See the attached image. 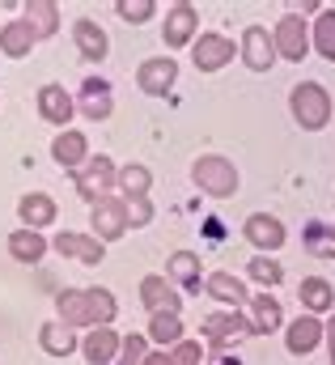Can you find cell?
<instances>
[{
    "instance_id": "obj_37",
    "label": "cell",
    "mask_w": 335,
    "mask_h": 365,
    "mask_svg": "<svg viewBox=\"0 0 335 365\" xmlns=\"http://www.w3.org/2000/svg\"><path fill=\"white\" fill-rule=\"evenodd\" d=\"M170 361L174 365H200L204 361V349H200V340H178L174 349H166Z\"/></svg>"
},
{
    "instance_id": "obj_15",
    "label": "cell",
    "mask_w": 335,
    "mask_h": 365,
    "mask_svg": "<svg viewBox=\"0 0 335 365\" xmlns=\"http://www.w3.org/2000/svg\"><path fill=\"white\" fill-rule=\"evenodd\" d=\"M200 30V9L195 4H174L166 9V26H162V43L166 47H187Z\"/></svg>"
},
{
    "instance_id": "obj_28",
    "label": "cell",
    "mask_w": 335,
    "mask_h": 365,
    "mask_svg": "<svg viewBox=\"0 0 335 365\" xmlns=\"http://www.w3.org/2000/svg\"><path fill=\"white\" fill-rule=\"evenodd\" d=\"M26 21H30V30H34L38 43H43V38H51V34L60 30V4H56V0H30V4H26Z\"/></svg>"
},
{
    "instance_id": "obj_33",
    "label": "cell",
    "mask_w": 335,
    "mask_h": 365,
    "mask_svg": "<svg viewBox=\"0 0 335 365\" xmlns=\"http://www.w3.org/2000/svg\"><path fill=\"white\" fill-rule=\"evenodd\" d=\"M302 238H306V251H310V255H319V259H335V225L310 221Z\"/></svg>"
},
{
    "instance_id": "obj_38",
    "label": "cell",
    "mask_w": 335,
    "mask_h": 365,
    "mask_svg": "<svg viewBox=\"0 0 335 365\" xmlns=\"http://www.w3.org/2000/svg\"><path fill=\"white\" fill-rule=\"evenodd\" d=\"M153 221V200H128V225H149Z\"/></svg>"
},
{
    "instance_id": "obj_12",
    "label": "cell",
    "mask_w": 335,
    "mask_h": 365,
    "mask_svg": "<svg viewBox=\"0 0 335 365\" xmlns=\"http://www.w3.org/2000/svg\"><path fill=\"white\" fill-rule=\"evenodd\" d=\"M38 115L47 119V123H56L60 132L77 119V98L64 90V86H56V81H47L43 90H38Z\"/></svg>"
},
{
    "instance_id": "obj_10",
    "label": "cell",
    "mask_w": 335,
    "mask_h": 365,
    "mask_svg": "<svg viewBox=\"0 0 335 365\" xmlns=\"http://www.w3.org/2000/svg\"><path fill=\"white\" fill-rule=\"evenodd\" d=\"M242 238L251 242L254 251H280L284 247V238H289V230H284V221L280 217H272V212H251L247 217V225H242Z\"/></svg>"
},
{
    "instance_id": "obj_6",
    "label": "cell",
    "mask_w": 335,
    "mask_h": 365,
    "mask_svg": "<svg viewBox=\"0 0 335 365\" xmlns=\"http://www.w3.org/2000/svg\"><path fill=\"white\" fill-rule=\"evenodd\" d=\"M272 43H276V56L289 60V64H302L310 56V30L302 21V13H284L272 30Z\"/></svg>"
},
{
    "instance_id": "obj_31",
    "label": "cell",
    "mask_w": 335,
    "mask_h": 365,
    "mask_svg": "<svg viewBox=\"0 0 335 365\" xmlns=\"http://www.w3.org/2000/svg\"><path fill=\"white\" fill-rule=\"evenodd\" d=\"M149 187H153V175H149V166H123L119 170V195L123 200H149Z\"/></svg>"
},
{
    "instance_id": "obj_29",
    "label": "cell",
    "mask_w": 335,
    "mask_h": 365,
    "mask_svg": "<svg viewBox=\"0 0 335 365\" xmlns=\"http://www.w3.org/2000/svg\"><path fill=\"white\" fill-rule=\"evenodd\" d=\"M38 344H43V353H51V357H68V353L77 349V336H73V327H64L60 319H47V323L38 327Z\"/></svg>"
},
{
    "instance_id": "obj_8",
    "label": "cell",
    "mask_w": 335,
    "mask_h": 365,
    "mask_svg": "<svg viewBox=\"0 0 335 365\" xmlns=\"http://www.w3.org/2000/svg\"><path fill=\"white\" fill-rule=\"evenodd\" d=\"M174 81H178V60L174 56H149L140 68H136V86L149 93V98H166L174 90Z\"/></svg>"
},
{
    "instance_id": "obj_30",
    "label": "cell",
    "mask_w": 335,
    "mask_h": 365,
    "mask_svg": "<svg viewBox=\"0 0 335 365\" xmlns=\"http://www.w3.org/2000/svg\"><path fill=\"white\" fill-rule=\"evenodd\" d=\"M310 47H314L327 64H335V9H323V13H319V21H314V30H310Z\"/></svg>"
},
{
    "instance_id": "obj_36",
    "label": "cell",
    "mask_w": 335,
    "mask_h": 365,
    "mask_svg": "<svg viewBox=\"0 0 335 365\" xmlns=\"http://www.w3.org/2000/svg\"><path fill=\"white\" fill-rule=\"evenodd\" d=\"M115 13H119L123 21H132V26H145V21L158 13V4H153V0H119Z\"/></svg>"
},
{
    "instance_id": "obj_17",
    "label": "cell",
    "mask_w": 335,
    "mask_h": 365,
    "mask_svg": "<svg viewBox=\"0 0 335 365\" xmlns=\"http://www.w3.org/2000/svg\"><path fill=\"white\" fill-rule=\"evenodd\" d=\"M77 115L93 119V123H102V119H110V115H115V98H110V86H106L102 77H89V81L81 86Z\"/></svg>"
},
{
    "instance_id": "obj_11",
    "label": "cell",
    "mask_w": 335,
    "mask_h": 365,
    "mask_svg": "<svg viewBox=\"0 0 335 365\" xmlns=\"http://www.w3.org/2000/svg\"><path fill=\"white\" fill-rule=\"evenodd\" d=\"M238 56H242V64H247L251 73H267V68L280 60V56H276V43H272V34H267L263 26H247V30H242Z\"/></svg>"
},
{
    "instance_id": "obj_20",
    "label": "cell",
    "mask_w": 335,
    "mask_h": 365,
    "mask_svg": "<svg viewBox=\"0 0 335 365\" xmlns=\"http://www.w3.org/2000/svg\"><path fill=\"white\" fill-rule=\"evenodd\" d=\"M73 43H77V51H81L89 64H102L106 51H110V38H106V30H102L93 17H77V26H73Z\"/></svg>"
},
{
    "instance_id": "obj_7",
    "label": "cell",
    "mask_w": 335,
    "mask_h": 365,
    "mask_svg": "<svg viewBox=\"0 0 335 365\" xmlns=\"http://www.w3.org/2000/svg\"><path fill=\"white\" fill-rule=\"evenodd\" d=\"M200 336H204L217 353H225L230 344H238L242 336H251V323H247V314H238V310H217V314L200 319Z\"/></svg>"
},
{
    "instance_id": "obj_4",
    "label": "cell",
    "mask_w": 335,
    "mask_h": 365,
    "mask_svg": "<svg viewBox=\"0 0 335 365\" xmlns=\"http://www.w3.org/2000/svg\"><path fill=\"white\" fill-rule=\"evenodd\" d=\"M89 225L98 242H119L128 234V200L123 195H106L98 204H89Z\"/></svg>"
},
{
    "instance_id": "obj_9",
    "label": "cell",
    "mask_w": 335,
    "mask_h": 365,
    "mask_svg": "<svg viewBox=\"0 0 335 365\" xmlns=\"http://www.w3.org/2000/svg\"><path fill=\"white\" fill-rule=\"evenodd\" d=\"M234 43L225 38V34H217V30H204L200 38H195V47H191V64L200 68V73H221L230 60H234Z\"/></svg>"
},
{
    "instance_id": "obj_40",
    "label": "cell",
    "mask_w": 335,
    "mask_h": 365,
    "mask_svg": "<svg viewBox=\"0 0 335 365\" xmlns=\"http://www.w3.org/2000/svg\"><path fill=\"white\" fill-rule=\"evenodd\" d=\"M327 349H331V365H335V314H331V323H327Z\"/></svg>"
},
{
    "instance_id": "obj_34",
    "label": "cell",
    "mask_w": 335,
    "mask_h": 365,
    "mask_svg": "<svg viewBox=\"0 0 335 365\" xmlns=\"http://www.w3.org/2000/svg\"><path fill=\"white\" fill-rule=\"evenodd\" d=\"M247 272H251L254 284H263V289H276L280 280H284V268L272 259V255H254L251 264H247Z\"/></svg>"
},
{
    "instance_id": "obj_19",
    "label": "cell",
    "mask_w": 335,
    "mask_h": 365,
    "mask_svg": "<svg viewBox=\"0 0 335 365\" xmlns=\"http://www.w3.org/2000/svg\"><path fill=\"white\" fill-rule=\"evenodd\" d=\"M51 158H56V166H64V170H81L85 162H89V140H85V132L64 128V132L51 140Z\"/></svg>"
},
{
    "instance_id": "obj_32",
    "label": "cell",
    "mask_w": 335,
    "mask_h": 365,
    "mask_svg": "<svg viewBox=\"0 0 335 365\" xmlns=\"http://www.w3.org/2000/svg\"><path fill=\"white\" fill-rule=\"evenodd\" d=\"M149 340L162 344V349H174L178 340H187V336H182V319H178V314H153V319H149Z\"/></svg>"
},
{
    "instance_id": "obj_41",
    "label": "cell",
    "mask_w": 335,
    "mask_h": 365,
    "mask_svg": "<svg viewBox=\"0 0 335 365\" xmlns=\"http://www.w3.org/2000/svg\"><path fill=\"white\" fill-rule=\"evenodd\" d=\"M217 365H238V357H230V353H217Z\"/></svg>"
},
{
    "instance_id": "obj_18",
    "label": "cell",
    "mask_w": 335,
    "mask_h": 365,
    "mask_svg": "<svg viewBox=\"0 0 335 365\" xmlns=\"http://www.w3.org/2000/svg\"><path fill=\"white\" fill-rule=\"evenodd\" d=\"M17 217H21V230H47L60 217V208L47 191H30V195L17 200Z\"/></svg>"
},
{
    "instance_id": "obj_2",
    "label": "cell",
    "mask_w": 335,
    "mask_h": 365,
    "mask_svg": "<svg viewBox=\"0 0 335 365\" xmlns=\"http://www.w3.org/2000/svg\"><path fill=\"white\" fill-rule=\"evenodd\" d=\"M191 179L195 187L204 191V195H212V200H230V195H238V166L230 162V158H221V153H204V158H195L191 162Z\"/></svg>"
},
{
    "instance_id": "obj_5",
    "label": "cell",
    "mask_w": 335,
    "mask_h": 365,
    "mask_svg": "<svg viewBox=\"0 0 335 365\" xmlns=\"http://www.w3.org/2000/svg\"><path fill=\"white\" fill-rule=\"evenodd\" d=\"M119 187V170H115V162L110 158H89L81 170H77V195L89 200V204H98V200H106L110 191Z\"/></svg>"
},
{
    "instance_id": "obj_1",
    "label": "cell",
    "mask_w": 335,
    "mask_h": 365,
    "mask_svg": "<svg viewBox=\"0 0 335 365\" xmlns=\"http://www.w3.org/2000/svg\"><path fill=\"white\" fill-rule=\"evenodd\" d=\"M119 302L110 289H64L56 293V314L64 327H110Z\"/></svg>"
},
{
    "instance_id": "obj_35",
    "label": "cell",
    "mask_w": 335,
    "mask_h": 365,
    "mask_svg": "<svg viewBox=\"0 0 335 365\" xmlns=\"http://www.w3.org/2000/svg\"><path fill=\"white\" fill-rule=\"evenodd\" d=\"M145 357H149V336H123V344H119V357L115 361L119 365H145Z\"/></svg>"
},
{
    "instance_id": "obj_22",
    "label": "cell",
    "mask_w": 335,
    "mask_h": 365,
    "mask_svg": "<svg viewBox=\"0 0 335 365\" xmlns=\"http://www.w3.org/2000/svg\"><path fill=\"white\" fill-rule=\"evenodd\" d=\"M166 272H170V284H182L187 293H200L204 280H208V276L200 272V255H195V251H174L170 264H166Z\"/></svg>"
},
{
    "instance_id": "obj_21",
    "label": "cell",
    "mask_w": 335,
    "mask_h": 365,
    "mask_svg": "<svg viewBox=\"0 0 335 365\" xmlns=\"http://www.w3.org/2000/svg\"><path fill=\"white\" fill-rule=\"evenodd\" d=\"M247 323H251V336H272V331H280L284 310L272 293H254L251 306H247Z\"/></svg>"
},
{
    "instance_id": "obj_13",
    "label": "cell",
    "mask_w": 335,
    "mask_h": 365,
    "mask_svg": "<svg viewBox=\"0 0 335 365\" xmlns=\"http://www.w3.org/2000/svg\"><path fill=\"white\" fill-rule=\"evenodd\" d=\"M140 302H145L149 314H178V310H182V293L158 272H149L140 280Z\"/></svg>"
},
{
    "instance_id": "obj_16",
    "label": "cell",
    "mask_w": 335,
    "mask_h": 365,
    "mask_svg": "<svg viewBox=\"0 0 335 365\" xmlns=\"http://www.w3.org/2000/svg\"><path fill=\"white\" fill-rule=\"evenodd\" d=\"M323 340H327V327H323V319H314V314H306V319H293V323L284 327V344H289V353H293V357H306V353H314Z\"/></svg>"
},
{
    "instance_id": "obj_24",
    "label": "cell",
    "mask_w": 335,
    "mask_h": 365,
    "mask_svg": "<svg viewBox=\"0 0 335 365\" xmlns=\"http://www.w3.org/2000/svg\"><path fill=\"white\" fill-rule=\"evenodd\" d=\"M34 43H38V34L30 30V21H26V17H17V21L0 26V51H4L9 60L30 56V51H34Z\"/></svg>"
},
{
    "instance_id": "obj_23",
    "label": "cell",
    "mask_w": 335,
    "mask_h": 365,
    "mask_svg": "<svg viewBox=\"0 0 335 365\" xmlns=\"http://www.w3.org/2000/svg\"><path fill=\"white\" fill-rule=\"evenodd\" d=\"M119 344H123V336H115V327H93L81 340V353L89 365H106L119 357Z\"/></svg>"
},
{
    "instance_id": "obj_25",
    "label": "cell",
    "mask_w": 335,
    "mask_h": 365,
    "mask_svg": "<svg viewBox=\"0 0 335 365\" xmlns=\"http://www.w3.org/2000/svg\"><path fill=\"white\" fill-rule=\"evenodd\" d=\"M204 289H208L217 302L234 306V310H238V306H251V289H247V284H242L234 272H212L208 280H204Z\"/></svg>"
},
{
    "instance_id": "obj_14",
    "label": "cell",
    "mask_w": 335,
    "mask_h": 365,
    "mask_svg": "<svg viewBox=\"0 0 335 365\" xmlns=\"http://www.w3.org/2000/svg\"><path fill=\"white\" fill-rule=\"evenodd\" d=\"M51 251H60V255H68V259H81L85 268H98V264L106 259V242H98L93 234H73V230L56 234Z\"/></svg>"
},
{
    "instance_id": "obj_26",
    "label": "cell",
    "mask_w": 335,
    "mask_h": 365,
    "mask_svg": "<svg viewBox=\"0 0 335 365\" xmlns=\"http://www.w3.org/2000/svg\"><path fill=\"white\" fill-rule=\"evenodd\" d=\"M297 297H302L306 314H327L335 306V284L323 280V276H306V280L297 284Z\"/></svg>"
},
{
    "instance_id": "obj_39",
    "label": "cell",
    "mask_w": 335,
    "mask_h": 365,
    "mask_svg": "<svg viewBox=\"0 0 335 365\" xmlns=\"http://www.w3.org/2000/svg\"><path fill=\"white\" fill-rule=\"evenodd\" d=\"M145 365H174V361H170V353H149Z\"/></svg>"
},
{
    "instance_id": "obj_27",
    "label": "cell",
    "mask_w": 335,
    "mask_h": 365,
    "mask_svg": "<svg viewBox=\"0 0 335 365\" xmlns=\"http://www.w3.org/2000/svg\"><path fill=\"white\" fill-rule=\"evenodd\" d=\"M47 251H51V247H47V238H43L38 230H13V234H9V255H13L17 264H38Z\"/></svg>"
},
{
    "instance_id": "obj_3",
    "label": "cell",
    "mask_w": 335,
    "mask_h": 365,
    "mask_svg": "<svg viewBox=\"0 0 335 365\" xmlns=\"http://www.w3.org/2000/svg\"><path fill=\"white\" fill-rule=\"evenodd\" d=\"M289 110H293L297 128L319 132V128L331 123V93L323 90L319 81H302V86H293V93H289Z\"/></svg>"
}]
</instances>
